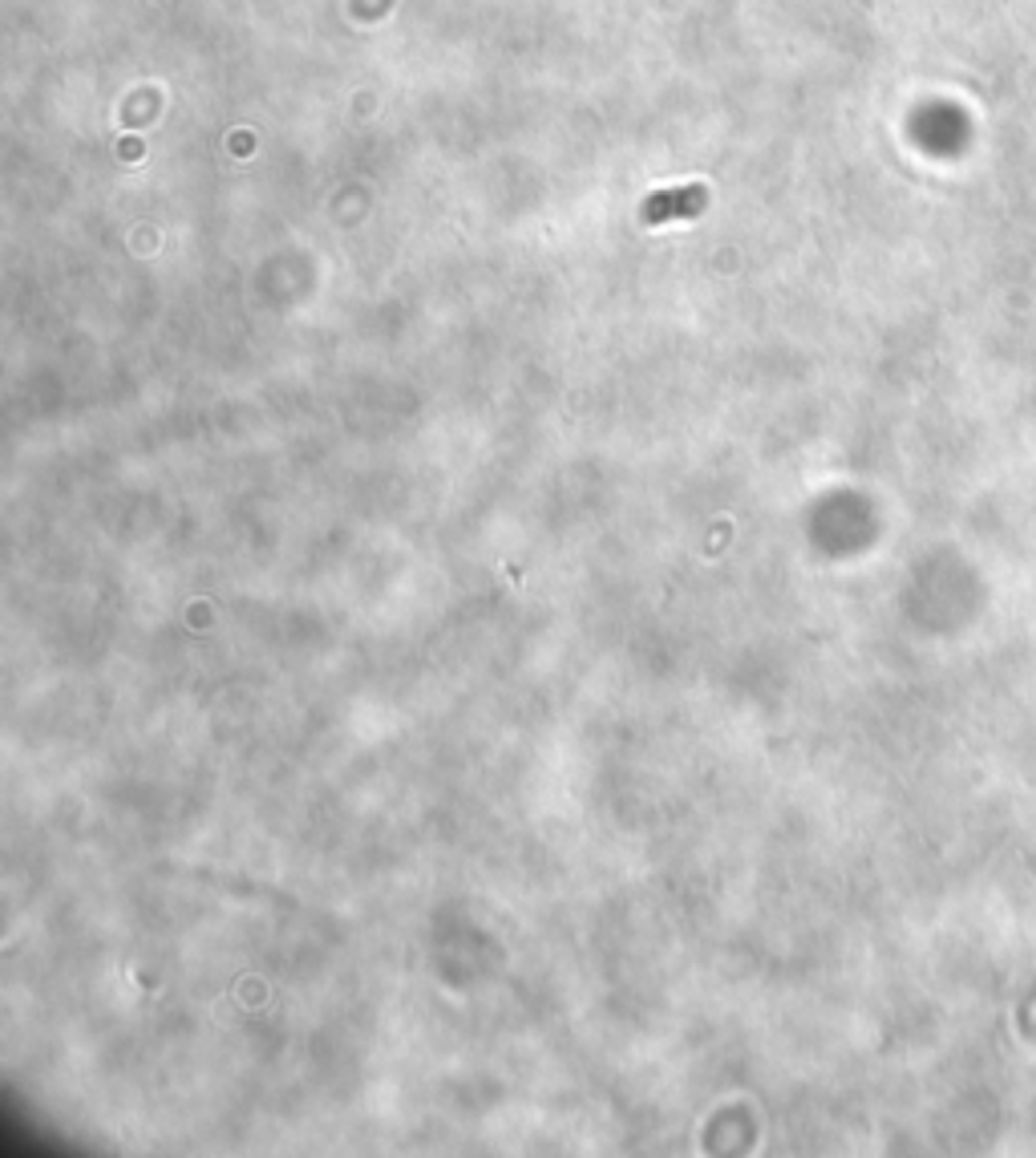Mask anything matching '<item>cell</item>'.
Returning <instances> with one entry per match:
<instances>
[{
    "mask_svg": "<svg viewBox=\"0 0 1036 1158\" xmlns=\"http://www.w3.org/2000/svg\"><path fill=\"white\" fill-rule=\"evenodd\" d=\"M704 199H708V190H704L700 182H692V186H672V190H660V195H652V199L644 203V211H640V216H644L648 224L688 220V216H696V211L704 207Z\"/></svg>",
    "mask_w": 1036,
    "mask_h": 1158,
    "instance_id": "1",
    "label": "cell"
}]
</instances>
